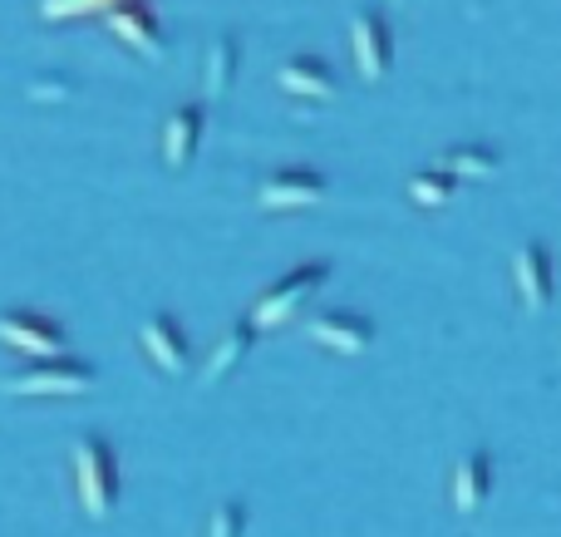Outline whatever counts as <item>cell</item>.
<instances>
[{"label":"cell","instance_id":"obj_13","mask_svg":"<svg viewBox=\"0 0 561 537\" xmlns=\"http://www.w3.org/2000/svg\"><path fill=\"white\" fill-rule=\"evenodd\" d=\"M280 89H286L290 99H310V104H325V99H335V75L325 69V59L316 55H296L280 65Z\"/></svg>","mask_w":561,"mask_h":537},{"label":"cell","instance_id":"obj_16","mask_svg":"<svg viewBox=\"0 0 561 537\" xmlns=\"http://www.w3.org/2000/svg\"><path fill=\"white\" fill-rule=\"evenodd\" d=\"M454 193H458V178L448 163L424 168V173L409 178V197H414L419 207H444V203H454Z\"/></svg>","mask_w":561,"mask_h":537},{"label":"cell","instance_id":"obj_1","mask_svg":"<svg viewBox=\"0 0 561 537\" xmlns=\"http://www.w3.org/2000/svg\"><path fill=\"white\" fill-rule=\"evenodd\" d=\"M75 489H79V503H84L89 518H108L118 503V454L104 434H79L75 439Z\"/></svg>","mask_w":561,"mask_h":537},{"label":"cell","instance_id":"obj_17","mask_svg":"<svg viewBox=\"0 0 561 537\" xmlns=\"http://www.w3.org/2000/svg\"><path fill=\"white\" fill-rule=\"evenodd\" d=\"M497 163H503V158H497V148H488V144H463L448 153V168H454L458 183H463V178H493Z\"/></svg>","mask_w":561,"mask_h":537},{"label":"cell","instance_id":"obj_12","mask_svg":"<svg viewBox=\"0 0 561 537\" xmlns=\"http://www.w3.org/2000/svg\"><path fill=\"white\" fill-rule=\"evenodd\" d=\"M513 286H517V296H523L527 311H542V306L552 301L557 272H552V252H547L542 242L517 247V256H513Z\"/></svg>","mask_w":561,"mask_h":537},{"label":"cell","instance_id":"obj_7","mask_svg":"<svg viewBox=\"0 0 561 537\" xmlns=\"http://www.w3.org/2000/svg\"><path fill=\"white\" fill-rule=\"evenodd\" d=\"M350 49H355V65L365 79H385L389 59H394V35H389V20L379 10H359L350 20Z\"/></svg>","mask_w":561,"mask_h":537},{"label":"cell","instance_id":"obj_15","mask_svg":"<svg viewBox=\"0 0 561 537\" xmlns=\"http://www.w3.org/2000/svg\"><path fill=\"white\" fill-rule=\"evenodd\" d=\"M237 35H222V39H213V45H207V75H203V84H207V94H217L222 99L227 89H232V79H237Z\"/></svg>","mask_w":561,"mask_h":537},{"label":"cell","instance_id":"obj_18","mask_svg":"<svg viewBox=\"0 0 561 537\" xmlns=\"http://www.w3.org/2000/svg\"><path fill=\"white\" fill-rule=\"evenodd\" d=\"M247 533V503L227 499L213 509V518H207V537H242Z\"/></svg>","mask_w":561,"mask_h":537},{"label":"cell","instance_id":"obj_5","mask_svg":"<svg viewBox=\"0 0 561 537\" xmlns=\"http://www.w3.org/2000/svg\"><path fill=\"white\" fill-rule=\"evenodd\" d=\"M138 345H144L148 361L163 375H183L187 365H193V341H187V331L178 325V316H168V311H153L138 325Z\"/></svg>","mask_w":561,"mask_h":537},{"label":"cell","instance_id":"obj_11","mask_svg":"<svg viewBox=\"0 0 561 537\" xmlns=\"http://www.w3.org/2000/svg\"><path fill=\"white\" fill-rule=\"evenodd\" d=\"M256 335H262V325H256L252 316H242V321H232L227 331H217L213 351L203 355V375H197V380H203V385H222L227 375H232L237 365H242L247 355H252Z\"/></svg>","mask_w":561,"mask_h":537},{"label":"cell","instance_id":"obj_14","mask_svg":"<svg viewBox=\"0 0 561 537\" xmlns=\"http://www.w3.org/2000/svg\"><path fill=\"white\" fill-rule=\"evenodd\" d=\"M203 128H207V114L203 104H183L173 118L163 124V163L168 168H187L203 144Z\"/></svg>","mask_w":561,"mask_h":537},{"label":"cell","instance_id":"obj_19","mask_svg":"<svg viewBox=\"0 0 561 537\" xmlns=\"http://www.w3.org/2000/svg\"><path fill=\"white\" fill-rule=\"evenodd\" d=\"M118 0H45V15L49 20H69V15H89V10H108Z\"/></svg>","mask_w":561,"mask_h":537},{"label":"cell","instance_id":"obj_6","mask_svg":"<svg viewBox=\"0 0 561 537\" xmlns=\"http://www.w3.org/2000/svg\"><path fill=\"white\" fill-rule=\"evenodd\" d=\"M306 335L340 355H365L369 345H375V321L359 311H316L306 321Z\"/></svg>","mask_w":561,"mask_h":537},{"label":"cell","instance_id":"obj_3","mask_svg":"<svg viewBox=\"0 0 561 537\" xmlns=\"http://www.w3.org/2000/svg\"><path fill=\"white\" fill-rule=\"evenodd\" d=\"M5 390L10 395H84V390H94V365L65 361V351H59V355H39L25 375L5 380Z\"/></svg>","mask_w":561,"mask_h":537},{"label":"cell","instance_id":"obj_10","mask_svg":"<svg viewBox=\"0 0 561 537\" xmlns=\"http://www.w3.org/2000/svg\"><path fill=\"white\" fill-rule=\"evenodd\" d=\"M108 30H114L134 55L163 59V25H158V15L144 0H118V5H108Z\"/></svg>","mask_w":561,"mask_h":537},{"label":"cell","instance_id":"obj_8","mask_svg":"<svg viewBox=\"0 0 561 537\" xmlns=\"http://www.w3.org/2000/svg\"><path fill=\"white\" fill-rule=\"evenodd\" d=\"M256 197H262V207H272V213H300V207L325 203V178H320L316 168H280V173H272L256 187Z\"/></svg>","mask_w":561,"mask_h":537},{"label":"cell","instance_id":"obj_2","mask_svg":"<svg viewBox=\"0 0 561 537\" xmlns=\"http://www.w3.org/2000/svg\"><path fill=\"white\" fill-rule=\"evenodd\" d=\"M335 276V266L330 262H306V266H296V272H286L280 282H272L262 296H256V306L247 316H252L262 331H276V325H286L290 316L300 311V306L310 301L316 292H325V282Z\"/></svg>","mask_w":561,"mask_h":537},{"label":"cell","instance_id":"obj_9","mask_svg":"<svg viewBox=\"0 0 561 537\" xmlns=\"http://www.w3.org/2000/svg\"><path fill=\"white\" fill-rule=\"evenodd\" d=\"M0 341L39 361V355L65 351V325L49 321V316H39V311H5L0 316Z\"/></svg>","mask_w":561,"mask_h":537},{"label":"cell","instance_id":"obj_4","mask_svg":"<svg viewBox=\"0 0 561 537\" xmlns=\"http://www.w3.org/2000/svg\"><path fill=\"white\" fill-rule=\"evenodd\" d=\"M493 483H497V459L488 449H468L463 459L454 464V479H448V503H454L463 518H473V513L488 509Z\"/></svg>","mask_w":561,"mask_h":537}]
</instances>
